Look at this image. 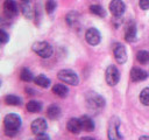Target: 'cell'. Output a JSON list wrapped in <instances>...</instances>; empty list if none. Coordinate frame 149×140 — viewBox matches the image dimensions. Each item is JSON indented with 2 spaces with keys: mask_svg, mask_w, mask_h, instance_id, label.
<instances>
[{
  "mask_svg": "<svg viewBox=\"0 0 149 140\" xmlns=\"http://www.w3.org/2000/svg\"><path fill=\"white\" fill-rule=\"evenodd\" d=\"M3 125H5V133L8 136H14L21 126V118L17 114L10 113L7 114L3 119Z\"/></svg>",
  "mask_w": 149,
  "mask_h": 140,
  "instance_id": "obj_1",
  "label": "cell"
},
{
  "mask_svg": "<svg viewBox=\"0 0 149 140\" xmlns=\"http://www.w3.org/2000/svg\"><path fill=\"white\" fill-rule=\"evenodd\" d=\"M31 48H33V51L36 52L42 58H49L52 55V51H54L51 44L48 43V42H45V41L35 42Z\"/></svg>",
  "mask_w": 149,
  "mask_h": 140,
  "instance_id": "obj_2",
  "label": "cell"
},
{
  "mask_svg": "<svg viewBox=\"0 0 149 140\" xmlns=\"http://www.w3.org/2000/svg\"><path fill=\"white\" fill-rule=\"evenodd\" d=\"M58 79L66 83V84H70V85H77L79 83V78H78V75L73 71V70H70V69H63L58 72L57 75Z\"/></svg>",
  "mask_w": 149,
  "mask_h": 140,
  "instance_id": "obj_3",
  "label": "cell"
},
{
  "mask_svg": "<svg viewBox=\"0 0 149 140\" xmlns=\"http://www.w3.org/2000/svg\"><path fill=\"white\" fill-rule=\"evenodd\" d=\"M119 126H120V121L118 117H113L109 120L108 124V139L109 140H122V135L119 132Z\"/></svg>",
  "mask_w": 149,
  "mask_h": 140,
  "instance_id": "obj_4",
  "label": "cell"
},
{
  "mask_svg": "<svg viewBox=\"0 0 149 140\" xmlns=\"http://www.w3.org/2000/svg\"><path fill=\"white\" fill-rule=\"evenodd\" d=\"M105 78H106V82L109 86H114L119 83L120 80V72L118 70V68L115 65H109L107 66L106 69V72H105Z\"/></svg>",
  "mask_w": 149,
  "mask_h": 140,
  "instance_id": "obj_5",
  "label": "cell"
},
{
  "mask_svg": "<svg viewBox=\"0 0 149 140\" xmlns=\"http://www.w3.org/2000/svg\"><path fill=\"white\" fill-rule=\"evenodd\" d=\"M87 106L91 108V110H100L105 106V99L99 96L98 93H91L88 97H87Z\"/></svg>",
  "mask_w": 149,
  "mask_h": 140,
  "instance_id": "obj_6",
  "label": "cell"
},
{
  "mask_svg": "<svg viewBox=\"0 0 149 140\" xmlns=\"http://www.w3.org/2000/svg\"><path fill=\"white\" fill-rule=\"evenodd\" d=\"M19 6L14 0H5L3 2V14L7 19H12L17 15L19 13Z\"/></svg>",
  "mask_w": 149,
  "mask_h": 140,
  "instance_id": "obj_7",
  "label": "cell"
},
{
  "mask_svg": "<svg viewBox=\"0 0 149 140\" xmlns=\"http://www.w3.org/2000/svg\"><path fill=\"white\" fill-rule=\"evenodd\" d=\"M113 54L114 58L119 64H123L127 61V51L123 44L121 43H115L113 47Z\"/></svg>",
  "mask_w": 149,
  "mask_h": 140,
  "instance_id": "obj_8",
  "label": "cell"
},
{
  "mask_svg": "<svg viewBox=\"0 0 149 140\" xmlns=\"http://www.w3.org/2000/svg\"><path fill=\"white\" fill-rule=\"evenodd\" d=\"M85 40L87 41L88 44L91 46H97L100 40H101V36H100V33L97 28H88L85 33Z\"/></svg>",
  "mask_w": 149,
  "mask_h": 140,
  "instance_id": "obj_9",
  "label": "cell"
},
{
  "mask_svg": "<svg viewBox=\"0 0 149 140\" xmlns=\"http://www.w3.org/2000/svg\"><path fill=\"white\" fill-rule=\"evenodd\" d=\"M108 8L114 16H121L126 10V5L122 0H112Z\"/></svg>",
  "mask_w": 149,
  "mask_h": 140,
  "instance_id": "obj_10",
  "label": "cell"
},
{
  "mask_svg": "<svg viewBox=\"0 0 149 140\" xmlns=\"http://www.w3.org/2000/svg\"><path fill=\"white\" fill-rule=\"evenodd\" d=\"M31 131H33V133L34 134H42V133H44L45 131H47V127H48V124H47V121H45V119H43V118H37V119H35L33 123H31Z\"/></svg>",
  "mask_w": 149,
  "mask_h": 140,
  "instance_id": "obj_11",
  "label": "cell"
},
{
  "mask_svg": "<svg viewBox=\"0 0 149 140\" xmlns=\"http://www.w3.org/2000/svg\"><path fill=\"white\" fill-rule=\"evenodd\" d=\"M136 35H137L136 24L132 21V22H129L126 26V29H125V40L127 42H134L136 40Z\"/></svg>",
  "mask_w": 149,
  "mask_h": 140,
  "instance_id": "obj_12",
  "label": "cell"
},
{
  "mask_svg": "<svg viewBox=\"0 0 149 140\" xmlns=\"http://www.w3.org/2000/svg\"><path fill=\"white\" fill-rule=\"evenodd\" d=\"M147 77H148V72L141 68H133L130 70V79L133 82H142L147 79Z\"/></svg>",
  "mask_w": 149,
  "mask_h": 140,
  "instance_id": "obj_13",
  "label": "cell"
},
{
  "mask_svg": "<svg viewBox=\"0 0 149 140\" xmlns=\"http://www.w3.org/2000/svg\"><path fill=\"white\" fill-rule=\"evenodd\" d=\"M66 128H68V131H69L70 133H72V134H79V133L83 131L80 120L77 119V118H71V119L68 121V124H66Z\"/></svg>",
  "mask_w": 149,
  "mask_h": 140,
  "instance_id": "obj_14",
  "label": "cell"
},
{
  "mask_svg": "<svg viewBox=\"0 0 149 140\" xmlns=\"http://www.w3.org/2000/svg\"><path fill=\"white\" fill-rule=\"evenodd\" d=\"M80 124H81V128L85 132H92L94 130V123L92 120V118H90L88 116H81L79 118Z\"/></svg>",
  "mask_w": 149,
  "mask_h": 140,
  "instance_id": "obj_15",
  "label": "cell"
},
{
  "mask_svg": "<svg viewBox=\"0 0 149 140\" xmlns=\"http://www.w3.org/2000/svg\"><path fill=\"white\" fill-rule=\"evenodd\" d=\"M52 92H54L56 96H58V97H61V98H64V97L68 96L69 89H68L65 85H63V84H55V85L52 86Z\"/></svg>",
  "mask_w": 149,
  "mask_h": 140,
  "instance_id": "obj_16",
  "label": "cell"
},
{
  "mask_svg": "<svg viewBox=\"0 0 149 140\" xmlns=\"http://www.w3.org/2000/svg\"><path fill=\"white\" fill-rule=\"evenodd\" d=\"M28 112L30 113H37L42 110V103L41 102H37V100H29L26 105Z\"/></svg>",
  "mask_w": 149,
  "mask_h": 140,
  "instance_id": "obj_17",
  "label": "cell"
},
{
  "mask_svg": "<svg viewBox=\"0 0 149 140\" xmlns=\"http://www.w3.org/2000/svg\"><path fill=\"white\" fill-rule=\"evenodd\" d=\"M61 116V108L57 106V105H50L48 108H47V117L49 119H57L59 118Z\"/></svg>",
  "mask_w": 149,
  "mask_h": 140,
  "instance_id": "obj_18",
  "label": "cell"
},
{
  "mask_svg": "<svg viewBox=\"0 0 149 140\" xmlns=\"http://www.w3.org/2000/svg\"><path fill=\"white\" fill-rule=\"evenodd\" d=\"M34 82H35V84H37V85L41 86V88H49V85H50V79L47 78L44 75H38V76H36V77L34 78Z\"/></svg>",
  "mask_w": 149,
  "mask_h": 140,
  "instance_id": "obj_19",
  "label": "cell"
},
{
  "mask_svg": "<svg viewBox=\"0 0 149 140\" xmlns=\"http://www.w3.org/2000/svg\"><path fill=\"white\" fill-rule=\"evenodd\" d=\"M19 7H20V12H21L27 19H31V18H33V10H31L30 6H29L27 2H22Z\"/></svg>",
  "mask_w": 149,
  "mask_h": 140,
  "instance_id": "obj_20",
  "label": "cell"
},
{
  "mask_svg": "<svg viewBox=\"0 0 149 140\" xmlns=\"http://www.w3.org/2000/svg\"><path fill=\"white\" fill-rule=\"evenodd\" d=\"M136 60L141 63V64H147L149 63V51L147 50H140L136 54Z\"/></svg>",
  "mask_w": 149,
  "mask_h": 140,
  "instance_id": "obj_21",
  "label": "cell"
},
{
  "mask_svg": "<svg viewBox=\"0 0 149 140\" xmlns=\"http://www.w3.org/2000/svg\"><path fill=\"white\" fill-rule=\"evenodd\" d=\"M90 12L92 14L97 15V16H100V18H104L106 15L105 9L100 5H92V6H90Z\"/></svg>",
  "mask_w": 149,
  "mask_h": 140,
  "instance_id": "obj_22",
  "label": "cell"
},
{
  "mask_svg": "<svg viewBox=\"0 0 149 140\" xmlns=\"http://www.w3.org/2000/svg\"><path fill=\"white\" fill-rule=\"evenodd\" d=\"M5 102L8 105H14V106L21 105V98H19L17 96H14V94H7L5 97Z\"/></svg>",
  "mask_w": 149,
  "mask_h": 140,
  "instance_id": "obj_23",
  "label": "cell"
},
{
  "mask_svg": "<svg viewBox=\"0 0 149 140\" xmlns=\"http://www.w3.org/2000/svg\"><path fill=\"white\" fill-rule=\"evenodd\" d=\"M20 78H21V80L27 82V83L34 79V78H33V74H31V71L28 70L27 68H23V69L21 70V72H20Z\"/></svg>",
  "mask_w": 149,
  "mask_h": 140,
  "instance_id": "obj_24",
  "label": "cell"
},
{
  "mask_svg": "<svg viewBox=\"0 0 149 140\" xmlns=\"http://www.w3.org/2000/svg\"><path fill=\"white\" fill-rule=\"evenodd\" d=\"M78 19H79L78 13H76V12H71V13H69L68 16H66V22H68L69 26L72 27V26H76V23L78 22Z\"/></svg>",
  "mask_w": 149,
  "mask_h": 140,
  "instance_id": "obj_25",
  "label": "cell"
},
{
  "mask_svg": "<svg viewBox=\"0 0 149 140\" xmlns=\"http://www.w3.org/2000/svg\"><path fill=\"white\" fill-rule=\"evenodd\" d=\"M140 100L143 105L149 106V88H144L140 93Z\"/></svg>",
  "mask_w": 149,
  "mask_h": 140,
  "instance_id": "obj_26",
  "label": "cell"
},
{
  "mask_svg": "<svg viewBox=\"0 0 149 140\" xmlns=\"http://www.w3.org/2000/svg\"><path fill=\"white\" fill-rule=\"evenodd\" d=\"M56 7H57V4H56L55 0H47V2H45V12L48 14H52L55 12Z\"/></svg>",
  "mask_w": 149,
  "mask_h": 140,
  "instance_id": "obj_27",
  "label": "cell"
},
{
  "mask_svg": "<svg viewBox=\"0 0 149 140\" xmlns=\"http://www.w3.org/2000/svg\"><path fill=\"white\" fill-rule=\"evenodd\" d=\"M9 40V36H8V34L3 30V29H1L0 30V41H1V43L2 44H5V43H7V41Z\"/></svg>",
  "mask_w": 149,
  "mask_h": 140,
  "instance_id": "obj_28",
  "label": "cell"
},
{
  "mask_svg": "<svg viewBox=\"0 0 149 140\" xmlns=\"http://www.w3.org/2000/svg\"><path fill=\"white\" fill-rule=\"evenodd\" d=\"M139 5H140L141 9H143V10L149 9V0H139Z\"/></svg>",
  "mask_w": 149,
  "mask_h": 140,
  "instance_id": "obj_29",
  "label": "cell"
},
{
  "mask_svg": "<svg viewBox=\"0 0 149 140\" xmlns=\"http://www.w3.org/2000/svg\"><path fill=\"white\" fill-rule=\"evenodd\" d=\"M36 140H50V136L45 133H42V134H37Z\"/></svg>",
  "mask_w": 149,
  "mask_h": 140,
  "instance_id": "obj_30",
  "label": "cell"
},
{
  "mask_svg": "<svg viewBox=\"0 0 149 140\" xmlns=\"http://www.w3.org/2000/svg\"><path fill=\"white\" fill-rule=\"evenodd\" d=\"M80 140H95L94 138H91V136H85V138H81Z\"/></svg>",
  "mask_w": 149,
  "mask_h": 140,
  "instance_id": "obj_31",
  "label": "cell"
},
{
  "mask_svg": "<svg viewBox=\"0 0 149 140\" xmlns=\"http://www.w3.org/2000/svg\"><path fill=\"white\" fill-rule=\"evenodd\" d=\"M139 140H149V136H147V135H142V136H140Z\"/></svg>",
  "mask_w": 149,
  "mask_h": 140,
  "instance_id": "obj_32",
  "label": "cell"
},
{
  "mask_svg": "<svg viewBox=\"0 0 149 140\" xmlns=\"http://www.w3.org/2000/svg\"><path fill=\"white\" fill-rule=\"evenodd\" d=\"M21 1H22V2H27V4H28L30 0H21Z\"/></svg>",
  "mask_w": 149,
  "mask_h": 140,
  "instance_id": "obj_33",
  "label": "cell"
}]
</instances>
